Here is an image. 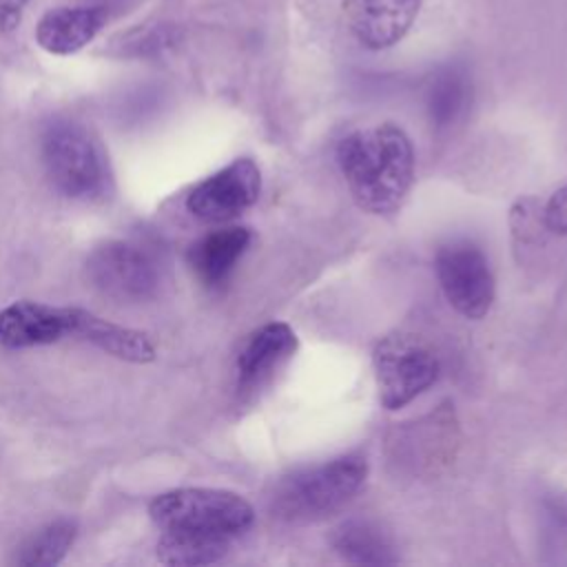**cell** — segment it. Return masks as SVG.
Masks as SVG:
<instances>
[{"label":"cell","instance_id":"30bf717a","mask_svg":"<svg viewBox=\"0 0 567 567\" xmlns=\"http://www.w3.org/2000/svg\"><path fill=\"white\" fill-rule=\"evenodd\" d=\"M69 337L66 306L20 299L0 310V343L13 350L55 343Z\"/></svg>","mask_w":567,"mask_h":567},{"label":"cell","instance_id":"6da1fadb","mask_svg":"<svg viewBox=\"0 0 567 567\" xmlns=\"http://www.w3.org/2000/svg\"><path fill=\"white\" fill-rule=\"evenodd\" d=\"M337 162L354 202L374 215L399 210L414 179L410 137L394 124L352 131L337 144Z\"/></svg>","mask_w":567,"mask_h":567},{"label":"cell","instance_id":"3957f363","mask_svg":"<svg viewBox=\"0 0 567 567\" xmlns=\"http://www.w3.org/2000/svg\"><path fill=\"white\" fill-rule=\"evenodd\" d=\"M151 520L164 532H188L233 540L250 529L255 512L246 498L228 489L179 487L148 503Z\"/></svg>","mask_w":567,"mask_h":567},{"label":"cell","instance_id":"2e32d148","mask_svg":"<svg viewBox=\"0 0 567 567\" xmlns=\"http://www.w3.org/2000/svg\"><path fill=\"white\" fill-rule=\"evenodd\" d=\"M334 551L352 565H392L396 563L390 538L368 520H346L332 532Z\"/></svg>","mask_w":567,"mask_h":567},{"label":"cell","instance_id":"277c9868","mask_svg":"<svg viewBox=\"0 0 567 567\" xmlns=\"http://www.w3.org/2000/svg\"><path fill=\"white\" fill-rule=\"evenodd\" d=\"M42 162L51 184L66 197L89 199L104 186L102 155L86 128L75 122L58 120L44 128Z\"/></svg>","mask_w":567,"mask_h":567},{"label":"cell","instance_id":"9a60e30c","mask_svg":"<svg viewBox=\"0 0 567 567\" xmlns=\"http://www.w3.org/2000/svg\"><path fill=\"white\" fill-rule=\"evenodd\" d=\"M470 80L463 69L445 66L432 75L425 89V109L434 128L443 131L456 124L470 106Z\"/></svg>","mask_w":567,"mask_h":567},{"label":"cell","instance_id":"ac0fdd59","mask_svg":"<svg viewBox=\"0 0 567 567\" xmlns=\"http://www.w3.org/2000/svg\"><path fill=\"white\" fill-rule=\"evenodd\" d=\"M75 534L78 527L73 520H51L29 538V543L22 547L18 563L24 567H53L62 563V558L69 554Z\"/></svg>","mask_w":567,"mask_h":567},{"label":"cell","instance_id":"9c48e42d","mask_svg":"<svg viewBox=\"0 0 567 567\" xmlns=\"http://www.w3.org/2000/svg\"><path fill=\"white\" fill-rule=\"evenodd\" d=\"M419 9L421 0H343L352 35L372 51L396 44L412 27Z\"/></svg>","mask_w":567,"mask_h":567},{"label":"cell","instance_id":"4fadbf2b","mask_svg":"<svg viewBox=\"0 0 567 567\" xmlns=\"http://www.w3.org/2000/svg\"><path fill=\"white\" fill-rule=\"evenodd\" d=\"M250 244L248 228L228 226L197 239L188 250V264L208 288L221 286Z\"/></svg>","mask_w":567,"mask_h":567},{"label":"cell","instance_id":"7a4b0ae2","mask_svg":"<svg viewBox=\"0 0 567 567\" xmlns=\"http://www.w3.org/2000/svg\"><path fill=\"white\" fill-rule=\"evenodd\" d=\"M368 463L346 454L284 478L272 496V512L286 523L321 520L341 509L363 485Z\"/></svg>","mask_w":567,"mask_h":567},{"label":"cell","instance_id":"8992f818","mask_svg":"<svg viewBox=\"0 0 567 567\" xmlns=\"http://www.w3.org/2000/svg\"><path fill=\"white\" fill-rule=\"evenodd\" d=\"M439 284L447 301L467 319L487 315L494 301V277L483 250L470 241L439 248L434 259Z\"/></svg>","mask_w":567,"mask_h":567},{"label":"cell","instance_id":"52a82bcc","mask_svg":"<svg viewBox=\"0 0 567 567\" xmlns=\"http://www.w3.org/2000/svg\"><path fill=\"white\" fill-rule=\"evenodd\" d=\"M86 275L97 290L120 301H144L159 288L155 261L126 241H109L95 248L86 261Z\"/></svg>","mask_w":567,"mask_h":567},{"label":"cell","instance_id":"ffe728a7","mask_svg":"<svg viewBox=\"0 0 567 567\" xmlns=\"http://www.w3.org/2000/svg\"><path fill=\"white\" fill-rule=\"evenodd\" d=\"M27 0H0V31H11L24 11Z\"/></svg>","mask_w":567,"mask_h":567},{"label":"cell","instance_id":"e0dca14e","mask_svg":"<svg viewBox=\"0 0 567 567\" xmlns=\"http://www.w3.org/2000/svg\"><path fill=\"white\" fill-rule=\"evenodd\" d=\"M230 549V540L188 534L164 532L157 540V560L171 567H199L221 560Z\"/></svg>","mask_w":567,"mask_h":567},{"label":"cell","instance_id":"ba28073f","mask_svg":"<svg viewBox=\"0 0 567 567\" xmlns=\"http://www.w3.org/2000/svg\"><path fill=\"white\" fill-rule=\"evenodd\" d=\"M261 190V173L248 157H239L199 182L186 197V208L202 221H228L250 208Z\"/></svg>","mask_w":567,"mask_h":567},{"label":"cell","instance_id":"5bb4252c","mask_svg":"<svg viewBox=\"0 0 567 567\" xmlns=\"http://www.w3.org/2000/svg\"><path fill=\"white\" fill-rule=\"evenodd\" d=\"M104 11L93 7H60L38 22V44L58 55H69L89 44L102 29Z\"/></svg>","mask_w":567,"mask_h":567},{"label":"cell","instance_id":"d6986e66","mask_svg":"<svg viewBox=\"0 0 567 567\" xmlns=\"http://www.w3.org/2000/svg\"><path fill=\"white\" fill-rule=\"evenodd\" d=\"M545 224L558 235H567V186L558 188L545 206Z\"/></svg>","mask_w":567,"mask_h":567},{"label":"cell","instance_id":"5b68a950","mask_svg":"<svg viewBox=\"0 0 567 567\" xmlns=\"http://www.w3.org/2000/svg\"><path fill=\"white\" fill-rule=\"evenodd\" d=\"M374 372L381 405L399 410L436 381L439 361L421 339L388 334L374 348Z\"/></svg>","mask_w":567,"mask_h":567},{"label":"cell","instance_id":"7c38bea8","mask_svg":"<svg viewBox=\"0 0 567 567\" xmlns=\"http://www.w3.org/2000/svg\"><path fill=\"white\" fill-rule=\"evenodd\" d=\"M297 348V334L288 323L272 321L257 328L237 357V374L241 388L261 383L272 368L286 361Z\"/></svg>","mask_w":567,"mask_h":567},{"label":"cell","instance_id":"8fae6325","mask_svg":"<svg viewBox=\"0 0 567 567\" xmlns=\"http://www.w3.org/2000/svg\"><path fill=\"white\" fill-rule=\"evenodd\" d=\"M66 321H69V337L89 341L115 359L131 361V363H148L155 359V346L151 343L148 334L142 330L117 326L109 319H102L75 306L71 308L66 306Z\"/></svg>","mask_w":567,"mask_h":567}]
</instances>
